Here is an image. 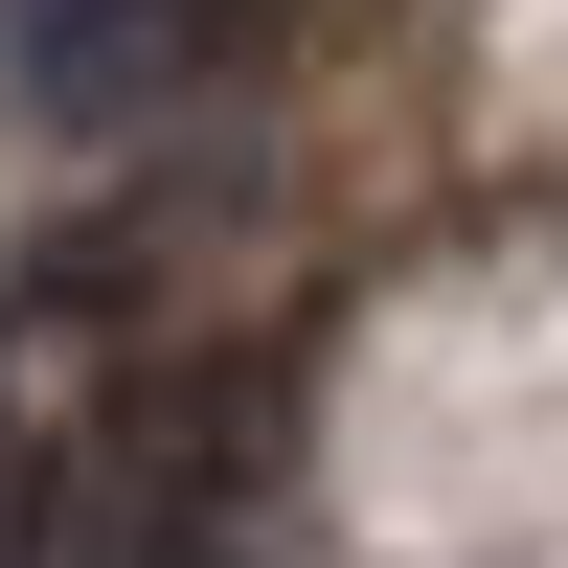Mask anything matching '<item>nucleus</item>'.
I'll list each match as a JSON object with an SVG mask.
<instances>
[{
    "mask_svg": "<svg viewBox=\"0 0 568 568\" xmlns=\"http://www.w3.org/2000/svg\"><path fill=\"white\" fill-rule=\"evenodd\" d=\"M251 45H273V0H23V114L45 136H160Z\"/></svg>",
    "mask_w": 568,
    "mask_h": 568,
    "instance_id": "obj_1",
    "label": "nucleus"
}]
</instances>
